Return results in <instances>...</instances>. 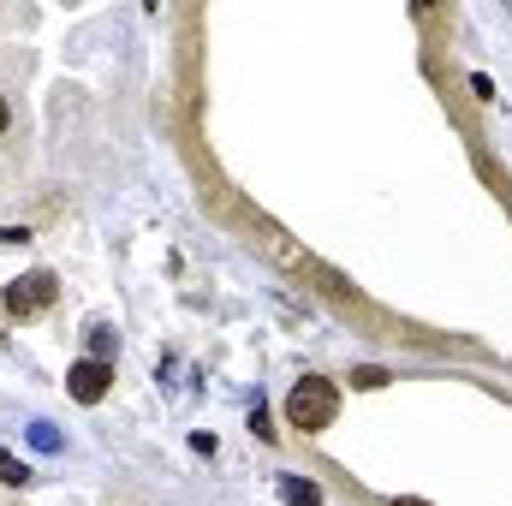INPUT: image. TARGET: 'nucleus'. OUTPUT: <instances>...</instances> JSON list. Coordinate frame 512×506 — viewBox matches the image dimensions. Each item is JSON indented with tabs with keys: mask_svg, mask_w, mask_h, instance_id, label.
<instances>
[{
	"mask_svg": "<svg viewBox=\"0 0 512 506\" xmlns=\"http://www.w3.org/2000/svg\"><path fill=\"white\" fill-rule=\"evenodd\" d=\"M393 506H429V501H393Z\"/></svg>",
	"mask_w": 512,
	"mask_h": 506,
	"instance_id": "obj_10",
	"label": "nucleus"
},
{
	"mask_svg": "<svg viewBox=\"0 0 512 506\" xmlns=\"http://www.w3.org/2000/svg\"><path fill=\"white\" fill-rule=\"evenodd\" d=\"M0 483H6V489H24V483H30V465H24V459H12L6 447H0Z\"/></svg>",
	"mask_w": 512,
	"mask_h": 506,
	"instance_id": "obj_4",
	"label": "nucleus"
},
{
	"mask_svg": "<svg viewBox=\"0 0 512 506\" xmlns=\"http://www.w3.org/2000/svg\"><path fill=\"white\" fill-rule=\"evenodd\" d=\"M30 441H36V447H42V453H54V447H60V435H54V429H48V423H36V429H30Z\"/></svg>",
	"mask_w": 512,
	"mask_h": 506,
	"instance_id": "obj_8",
	"label": "nucleus"
},
{
	"mask_svg": "<svg viewBox=\"0 0 512 506\" xmlns=\"http://www.w3.org/2000/svg\"><path fill=\"white\" fill-rule=\"evenodd\" d=\"M6 120H12V114H6V102H0V131H6Z\"/></svg>",
	"mask_w": 512,
	"mask_h": 506,
	"instance_id": "obj_9",
	"label": "nucleus"
},
{
	"mask_svg": "<svg viewBox=\"0 0 512 506\" xmlns=\"http://www.w3.org/2000/svg\"><path fill=\"white\" fill-rule=\"evenodd\" d=\"M387 381V370H376V364H364V370H352V387H364V393H370V387H382Z\"/></svg>",
	"mask_w": 512,
	"mask_h": 506,
	"instance_id": "obj_7",
	"label": "nucleus"
},
{
	"mask_svg": "<svg viewBox=\"0 0 512 506\" xmlns=\"http://www.w3.org/2000/svg\"><path fill=\"white\" fill-rule=\"evenodd\" d=\"M108 387H114V364L84 358V364H72V370H66V393H72L78 405H102V399H108Z\"/></svg>",
	"mask_w": 512,
	"mask_h": 506,
	"instance_id": "obj_3",
	"label": "nucleus"
},
{
	"mask_svg": "<svg viewBox=\"0 0 512 506\" xmlns=\"http://www.w3.org/2000/svg\"><path fill=\"white\" fill-rule=\"evenodd\" d=\"M90 358L96 364H114V328H90Z\"/></svg>",
	"mask_w": 512,
	"mask_h": 506,
	"instance_id": "obj_6",
	"label": "nucleus"
},
{
	"mask_svg": "<svg viewBox=\"0 0 512 506\" xmlns=\"http://www.w3.org/2000/svg\"><path fill=\"white\" fill-rule=\"evenodd\" d=\"M54 292H60V286H54V274H24V280H12V286H6V310H12L18 322H24V316H42V310L54 304Z\"/></svg>",
	"mask_w": 512,
	"mask_h": 506,
	"instance_id": "obj_2",
	"label": "nucleus"
},
{
	"mask_svg": "<svg viewBox=\"0 0 512 506\" xmlns=\"http://www.w3.org/2000/svg\"><path fill=\"white\" fill-rule=\"evenodd\" d=\"M286 501H292V506H322V495H316V483H304V477H286Z\"/></svg>",
	"mask_w": 512,
	"mask_h": 506,
	"instance_id": "obj_5",
	"label": "nucleus"
},
{
	"mask_svg": "<svg viewBox=\"0 0 512 506\" xmlns=\"http://www.w3.org/2000/svg\"><path fill=\"white\" fill-rule=\"evenodd\" d=\"M334 411H340V387L322 376H304L292 393H286V423L292 429H304V435H316V429H328L334 423Z\"/></svg>",
	"mask_w": 512,
	"mask_h": 506,
	"instance_id": "obj_1",
	"label": "nucleus"
}]
</instances>
